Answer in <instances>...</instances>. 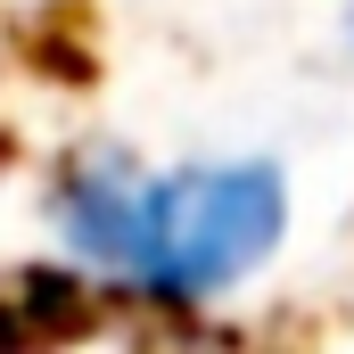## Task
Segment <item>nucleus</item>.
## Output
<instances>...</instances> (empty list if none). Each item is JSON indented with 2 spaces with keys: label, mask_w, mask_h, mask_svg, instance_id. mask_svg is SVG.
<instances>
[{
  "label": "nucleus",
  "mask_w": 354,
  "mask_h": 354,
  "mask_svg": "<svg viewBox=\"0 0 354 354\" xmlns=\"http://www.w3.org/2000/svg\"><path fill=\"white\" fill-rule=\"evenodd\" d=\"M288 239V174L272 157H231V165H181L149 181V239L132 297L198 313L231 297L239 280L280 256Z\"/></svg>",
  "instance_id": "obj_1"
},
{
  "label": "nucleus",
  "mask_w": 354,
  "mask_h": 354,
  "mask_svg": "<svg viewBox=\"0 0 354 354\" xmlns=\"http://www.w3.org/2000/svg\"><path fill=\"white\" fill-rule=\"evenodd\" d=\"M346 50H354V0H346Z\"/></svg>",
  "instance_id": "obj_2"
}]
</instances>
